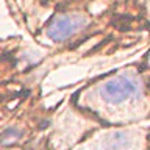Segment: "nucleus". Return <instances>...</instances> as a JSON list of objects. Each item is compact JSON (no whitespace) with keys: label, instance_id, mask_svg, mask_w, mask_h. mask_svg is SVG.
Returning a JSON list of instances; mask_svg holds the SVG:
<instances>
[{"label":"nucleus","instance_id":"f257e3e1","mask_svg":"<svg viewBox=\"0 0 150 150\" xmlns=\"http://www.w3.org/2000/svg\"><path fill=\"white\" fill-rule=\"evenodd\" d=\"M139 84L130 75H116L106 80L100 88V96L110 105H120L122 102L128 100L138 94Z\"/></svg>","mask_w":150,"mask_h":150},{"label":"nucleus","instance_id":"7ed1b4c3","mask_svg":"<svg viewBox=\"0 0 150 150\" xmlns=\"http://www.w3.org/2000/svg\"><path fill=\"white\" fill-rule=\"evenodd\" d=\"M21 134L22 133L17 128H9L0 136V144H11V142H14V141H17L21 138Z\"/></svg>","mask_w":150,"mask_h":150},{"label":"nucleus","instance_id":"f03ea898","mask_svg":"<svg viewBox=\"0 0 150 150\" xmlns=\"http://www.w3.org/2000/svg\"><path fill=\"white\" fill-rule=\"evenodd\" d=\"M86 23V17L80 16V14H64V16H58L52 21L49 30H47V35L53 41L59 42L84 28Z\"/></svg>","mask_w":150,"mask_h":150}]
</instances>
